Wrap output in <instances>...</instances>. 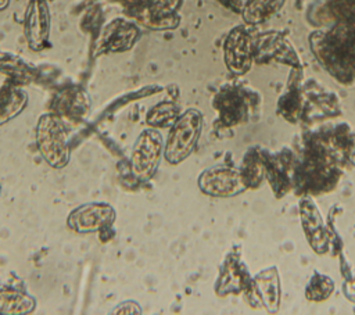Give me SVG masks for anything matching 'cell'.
<instances>
[{"instance_id":"277c9868","label":"cell","mask_w":355,"mask_h":315,"mask_svg":"<svg viewBox=\"0 0 355 315\" xmlns=\"http://www.w3.org/2000/svg\"><path fill=\"white\" fill-rule=\"evenodd\" d=\"M161 153V137L157 132L147 130L141 133L137 139L133 157H132V167L133 172L137 176L148 178L157 168V162Z\"/></svg>"},{"instance_id":"5b68a950","label":"cell","mask_w":355,"mask_h":315,"mask_svg":"<svg viewBox=\"0 0 355 315\" xmlns=\"http://www.w3.org/2000/svg\"><path fill=\"white\" fill-rule=\"evenodd\" d=\"M50 12L44 0H31L25 11V36L32 49H39L49 37Z\"/></svg>"},{"instance_id":"6da1fadb","label":"cell","mask_w":355,"mask_h":315,"mask_svg":"<svg viewBox=\"0 0 355 315\" xmlns=\"http://www.w3.org/2000/svg\"><path fill=\"white\" fill-rule=\"evenodd\" d=\"M201 128L202 117L194 108L187 110L176 119L165 146V157L168 162L179 164L193 151Z\"/></svg>"},{"instance_id":"8992f818","label":"cell","mask_w":355,"mask_h":315,"mask_svg":"<svg viewBox=\"0 0 355 315\" xmlns=\"http://www.w3.org/2000/svg\"><path fill=\"white\" fill-rule=\"evenodd\" d=\"M114 211L105 204H86L76 208L68 218V225L76 232H93L111 223Z\"/></svg>"},{"instance_id":"7c38bea8","label":"cell","mask_w":355,"mask_h":315,"mask_svg":"<svg viewBox=\"0 0 355 315\" xmlns=\"http://www.w3.org/2000/svg\"><path fill=\"white\" fill-rule=\"evenodd\" d=\"M10 0H0V10H4L8 6Z\"/></svg>"},{"instance_id":"3957f363","label":"cell","mask_w":355,"mask_h":315,"mask_svg":"<svg viewBox=\"0 0 355 315\" xmlns=\"http://www.w3.org/2000/svg\"><path fill=\"white\" fill-rule=\"evenodd\" d=\"M201 190L215 197H229L244 190L241 173L229 167H214L202 172L198 179Z\"/></svg>"},{"instance_id":"9c48e42d","label":"cell","mask_w":355,"mask_h":315,"mask_svg":"<svg viewBox=\"0 0 355 315\" xmlns=\"http://www.w3.org/2000/svg\"><path fill=\"white\" fill-rule=\"evenodd\" d=\"M284 0H250L244 7V18L250 24H258L275 14Z\"/></svg>"},{"instance_id":"ba28073f","label":"cell","mask_w":355,"mask_h":315,"mask_svg":"<svg viewBox=\"0 0 355 315\" xmlns=\"http://www.w3.org/2000/svg\"><path fill=\"white\" fill-rule=\"evenodd\" d=\"M255 290L261 304L270 311H276L279 307V278L276 269L263 271L255 280Z\"/></svg>"},{"instance_id":"30bf717a","label":"cell","mask_w":355,"mask_h":315,"mask_svg":"<svg viewBox=\"0 0 355 315\" xmlns=\"http://www.w3.org/2000/svg\"><path fill=\"white\" fill-rule=\"evenodd\" d=\"M334 289V283L322 275H315L306 289V296L309 300H323L330 296Z\"/></svg>"},{"instance_id":"7a4b0ae2","label":"cell","mask_w":355,"mask_h":315,"mask_svg":"<svg viewBox=\"0 0 355 315\" xmlns=\"http://www.w3.org/2000/svg\"><path fill=\"white\" fill-rule=\"evenodd\" d=\"M37 148L53 167H64L68 161V144L61 122L53 115H43L36 130Z\"/></svg>"},{"instance_id":"8fae6325","label":"cell","mask_w":355,"mask_h":315,"mask_svg":"<svg viewBox=\"0 0 355 315\" xmlns=\"http://www.w3.org/2000/svg\"><path fill=\"white\" fill-rule=\"evenodd\" d=\"M348 154H349V158H351L352 164L355 165V136H354L352 140H351V148H349Z\"/></svg>"},{"instance_id":"52a82bcc","label":"cell","mask_w":355,"mask_h":315,"mask_svg":"<svg viewBox=\"0 0 355 315\" xmlns=\"http://www.w3.org/2000/svg\"><path fill=\"white\" fill-rule=\"evenodd\" d=\"M225 60L230 71L241 74L247 71L251 62L250 39L243 28L232 31L225 43Z\"/></svg>"}]
</instances>
